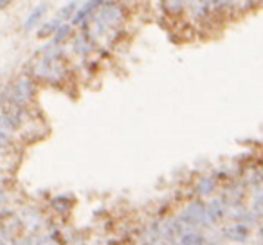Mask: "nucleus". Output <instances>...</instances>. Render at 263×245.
<instances>
[{
	"instance_id": "obj_5",
	"label": "nucleus",
	"mask_w": 263,
	"mask_h": 245,
	"mask_svg": "<svg viewBox=\"0 0 263 245\" xmlns=\"http://www.w3.org/2000/svg\"><path fill=\"white\" fill-rule=\"evenodd\" d=\"M249 233H251V229H249L247 223L236 222L226 229V238H229V240H233V241H240L241 243V241H245L249 238Z\"/></svg>"
},
{
	"instance_id": "obj_19",
	"label": "nucleus",
	"mask_w": 263,
	"mask_h": 245,
	"mask_svg": "<svg viewBox=\"0 0 263 245\" xmlns=\"http://www.w3.org/2000/svg\"><path fill=\"white\" fill-rule=\"evenodd\" d=\"M4 204H6V193H4V190L0 187V208H2Z\"/></svg>"
},
{
	"instance_id": "obj_11",
	"label": "nucleus",
	"mask_w": 263,
	"mask_h": 245,
	"mask_svg": "<svg viewBox=\"0 0 263 245\" xmlns=\"http://www.w3.org/2000/svg\"><path fill=\"white\" fill-rule=\"evenodd\" d=\"M70 31H72L70 24H62V26H60V29L56 31V34L52 36V44L51 45H62V44H65L67 38L70 36Z\"/></svg>"
},
{
	"instance_id": "obj_6",
	"label": "nucleus",
	"mask_w": 263,
	"mask_h": 245,
	"mask_svg": "<svg viewBox=\"0 0 263 245\" xmlns=\"http://www.w3.org/2000/svg\"><path fill=\"white\" fill-rule=\"evenodd\" d=\"M103 2H105V0H87V4H83V8L78 9L76 15H74V18H72L74 26H80V24H83L85 20H87V16L90 15V13H94V9L101 8Z\"/></svg>"
},
{
	"instance_id": "obj_10",
	"label": "nucleus",
	"mask_w": 263,
	"mask_h": 245,
	"mask_svg": "<svg viewBox=\"0 0 263 245\" xmlns=\"http://www.w3.org/2000/svg\"><path fill=\"white\" fill-rule=\"evenodd\" d=\"M62 22L60 20H49V22L42 24V27L38 29V38H49V36H54L56 31L60 29Z\"/></svg>"
},
{
	"instance_id": "obj_2",
	"label": "nucleus",
	"mask_w": 263,
	"mask_h": 245,
	"mask_svg": "<svg viewBox=\"0 0 263 245\" xmlns=\"http://www.w3.org/2000/svg\"><path fill=\"white\" fill-rule=\"evenodd\" d=\"M98 16L106 27H117L124 22V8L119 2H114V0H105L98 11Z\"/></svg>"
},
{
	"instance_id": "obj_3",
	"label": "nucleus",
	"mask_w": 263,
	"mask_h": 245,
	"mask_svg": "<svg viewBox=\"0 0 263 245\" xmlns=\"http://www.w3.org/2000/svg\"><path fill=\"white\" fill-rule=\"evenodd\" d=\"M180 222L187 225H205L208 223V215H205V205L202 202L195 200L187 205L180 215Z\"/></svg>"
},
{
	"instance_id": "obj_4",
	"label": "nucleus",
	"mask_w": 263,
	"mask_h": 245,
	"mask_svg": "<svg viewBox=\"0 0 263 245\" xmlns=\"http://www.w3.org/2000/svg\"><path fill=\"white\" fill-rule=\"evenodd\" d=\"M227 204L223 198H213L208 205H205V215H208V223H216L226 216Z\"/></svg>"
},
{
	"instance_id": "obj_15",
	"label": "nucleus",
	"mask_w": 263,
	"mask_h": 245,
	"mask_svg": "<svg viewBox=\"0 0 263 245\" xmlns=\"http://www.w3.org/2000/svg\"><path fill=\"white\" fill-rule=\"evenodd\" d=\"M252 211L256 216H263V190L259 193H256L254 204H252Z\"/></svg>"
},
{
	"instance_id": "obj_14",
	"label": "nucleus",
	"mask_w": 263,
	"mask_h": 245,
	"mask_svg": "<svg viewBox=\"0 0 263 245\" xmlns=\"http://www.w3.org/2000/svg\"><path fill=\"white\" fill-rule=\"evenodd\" d=\"M179 245H204V238L198 233H186L182 234Z\"/></svg>"
},
{
	"instance_id": "obj_1",
	"label": "nucleus",
	"mask_w": 263,
	"mask_h": 245,
	"mask_svg": "<svg viewBox=\"0 0 263 245\" xmlns=\"http://www.w3.org/2000/svg\"><path fill=\"white\" fill-rule=\"evenodd\" d=\"M34 94H36V85H34L33 78L22 76L9 87V92H6V101H11L15 105L26 106L33 101Z\"/></svg>"
},
{
	"instance_id": "obj_13",
	"label": "nucleus",
	"mask_w": 263,
	"mask_h": 245,
	"mask_svg": "<svg viewBox=\"0 0 263 245\" xmlns=\"http://www.w3.org/2000/svg\"><path fill=\"white\" fill-rule=\"evenodd\" d=\"M72 205V198H69L67 195H60L52 200V208L56 209L58 213H67Z\"/></svg>"
},
{
	"instance_id": "obj_9",
	"label": "nucleus",
	"mask_w": 263,
	"mask_h": 245,
	"mask_svg": "<svg viewBox=\"0 0 263 245\" xmlns=\"http://www.w3.org/2000/svg\"><path fill=\"white\" fill-rule=\"evenodd\" d=\"M162 9L168 15L179 16L184 13V0H162Z\"/></svg>"
},
{
	"instance_id": "obj_18",
	"label": "nucleus",
	"mask_w": 263,
	"mask_h": 245,
	"mask_svg": "<svg viewBox=\"0 0 263 245\" xmlns=\"http://www.w3.org/2000/svg\"><path fill=\"white\" fill-rule=\"evenodd\" d=\"M116 2H119V4L126 6V8H134V6L139 2V0H116Z\"/></svg>"
},
{
	"instance_id": "obj_22",
	"label": "nucleus",
	"mask_w": 263,
	"mask_h": 245,
	"mask_svg": "<svg viewBox=\"0 0 263 245\" xmlns=\"http://www.w3.org/2000/svg\"><path fill=\"white\" fill-rule=\"evenodd\" d=\"M193 2H200V0H193Z\"/></svg>"
},
{
	"instance_id": "obj_21",
	"label": "nucleus",
	"mask_w": 263,
	"mask_h": 245,
	"mask_svg": "<svg viewBox=\"0 0 263 245\" xmlns=\"http://www.w3.org/2000/svg\"><path fill=\"white\" fill-rule=\"evenodd\" d=\"M0 245H8V243H6V240H4L2 236H0Z\"/></svg>"
},
{
	"instance_id": "obj_16",
	"label": "nucleus",
	"mask_w": 263,
	"mask_h": 245,
	"mask_svg": "<svg viewBox=\"0 0 263 245\" xmlns=\"http://www.w3.org/2000/svg\"><path fill=\"white\" fill-rule=\"evenodd\" d=\"M11 144H13V139H11V136H9V132L0 130V150H6V148H9Z\"/></svg>"
},
{
	"instance_id": "obj_8",
	"label": "nucleus",
	"mask_w": 263,
	"mask_h": 245,
	"mask_svg": "<svg viewBox=\"0 0 263 245\" xmlns=\"http://www.w3.org/2000/svg\"><path fill=\"white\" fill-rule=\"evenodd\" d=\"M216 190V179L215 177H202L197 182V193L200 197H211Z\"/></svg>"
},
{
	"instance_id": "obj_12",
	"label": "nucleus",
	"mask_w": 263,
	"mask_h": 245,
	"mask_svg": "<svg viewBox=\"0 0 263 245\" xmlns=\"http://www.w3.org/2000/svg\"><path fill=\"white\" fill-rule=\"evenodd\" d=\"M90 49H92V44L88 36H78L76 40H74V51H76L78 54H81V56L88 54Z\"/></svg>"
},
{
	"instance_id": "obj_20",
	"label": "nucleus",
	"mask_w": 263,
	"mask_h": 245,
	"mask_svg": "<svg viewBox=\"0 0 263 245\" xmlns=\"http://www.w3.org/2000/svg\"><path fill=\"white\" fill-rule=\"evenodd\" d=\"M13 0H0V9H6L9 4H11Z\"/></svg>"
},
{
	"instance_id": "obj_7",
	"label": "nucleus",
	"mask_w": 263,
	"mask_h": 245,
	"mask_svg": "<svg viewBox=\"0 0 263 245\" xmlns=\"http://www.w3.org/2000/svg\"><path fill=\"white\" fill-rule=\"evenodd\" d=\"M45 13H47V4L36 6V8L29 13V16L26 18V22H24V31H31V29H34L38 24H42V18L45 16Z\"/></svg>"
},
{
	"instance_id": "obj_17",
	"label": "nucleus",
	"mask_w": 263,
	"mask_h": 245,
	"mask_svg": "<svg viewBox=\"0 0 263 245\" xmlns=\"http://www.w3.org/2000/svg\"><path fill=\"white\" fill-rule=\"evenodd\" d=\"M76 8H78V4H76V2H70V4H67L65 8L62 9V18L70 20V16H72V15H76Z\"/></svg>"
}]
</instances>
